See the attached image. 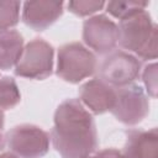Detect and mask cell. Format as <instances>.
Here are the masks:
<instances>
[{"label":"cell","instance_id":"cell-14","mask_svg":"<svg viewBox=\"0 0 158 158\" xmlns=\"http://www.w3.org/2000/svg\"><path fill=\"white\" fill-rule=\"evenodd\" d=\"M105 5H106V11L110 15H112L116 19L123 20L139 10H144L146 6L148 5V2H146V1L144 2H141V1H110Z\"/></svg>","mask_w":158,"mask_h":158},{"label":"cell","instance_id":"cell-16","mask_svg":"<svg viewBox=\"0 0 158 158\" xmlns=\"http://www.w3.org/2000/svg\"><path fill=\"white\" fill-rule=\"evenodd\" d=\"M105 6L104 1H93V0H74L68 2V9L77 16H89L101 10Z\"/></svg>","mask_w":158,"mask_h":158},{"label":"cell","instance_id":"cell-4","mask_svg":"<svg viewBox=\"0 0 158 158\" xmlns=\"http://www.w3.org/2000/svg\"><path fill=\"white\" fill-rule=\"evenodd\" d=\"M53 47L42 38L30 41L15 65V74L32 80H43L53 72Z\"/></svg>","mask_w":158,"mask_h":158},{"label":"cell","instance_id":"cell-19","mask_svg":"<svg viewBox=\"0 0 158 158\" xmlns=\"http://www.w3.org/2000/svg\"><path fill=\"white\" fill-rule=\"evenodd\" d=\"M4 121H5V116H4V112L0 110V151L4 148V146H5V137L2 136V133H1V131H2V128H4Z\"/></svg>","mask_w":158,"mask_h":158},{"label":"cell","instance_id":"cell-15","mask_svg":"<svg viewBox=\"0 0 158 158\" xmlns=\"http://www.w3.org/2000/svg\"><path fill=\"white\" fill-rule=\"evenodd\" d=\"M20 6L19 1H0V30H9L19 23Z\"/></svg>","mask_w":158,"mask_h":158},{"label":"cell","instance_id":"cell-5","mask_svg":"<svg viewBox=\"0 0 158 158\" xmlns=\"http://www.w3.org/2000/svg\"><path fill=\"white\" fill-rule=\"evenodd\" d=\"M5 141L11 153L20 158H42L49 149V135L38 126L23 123L7 131Z\"/></svg>","mask_w":158,"mask_h":158},{"label":"cell","instance_id":"cell-9","mask_svg":"<svg viewBox=\"0 0 158 158\" xmlns=\"http://www.w3.org/2000/svg\"><path fill=\"white\" fill-rule=\"evenodd\" d=\"M63 1H26L22 6V21L35 31H44L63 14Z\"/></svg>","mask_w":158,"mask_h":158},{"label":"cell","instance_id":"cell-7","mask_svg":"<svg viewBox=\"0 0 158 158\" xmlns=\"http://www.w3.org/2000/svg\"><path fill=\"white\" fill-rule=\"evenodd\" d=\"M141 72V62L125 51H112L99 67V79L114 89L132 84Z\"/></svg>","mask_w":158,"mask_h":158},{"label":"cell","instance_id":"cell-17","mask_svg":"<svg viewBox=\"0 0 158 158\" xmlns=\"http://www.w3.org/2000/svg\"><path fill=\"white\" fill-rule=\"evenodd\" d=\"M142 80L146 86L147 94L154 99L157 96V63L146 65L142 74Z\"/></svg>","mask_w":158,"mask_h":158},{"label":"cell","instance_id":"cell-12","mask_svg":"<svg viewBox=\"0 0 158 158\" xmlns=\"http://www.w3.org/2000/svg\"><path fill=\"white\" fill-rule=\"evenodd\" d=\"M23 51V37L15 30H0V69H12Z\"/></svg>","mask_w":158,"mask_h":158},{"label":"cell","instance_id":"cell-10","mask_svg":"<svg viewBox=\"0 0 158 158\" xmlns=\"http://www.w3.org/2000/svg\"><path fill=\"white\" fill-rule=\"evenodd\" d=\"M80 102L93 114L100 115L110 111L115 101V89L99 78L85 81L79 88Z\"/></svg>","mask_w":158,"mask_h":158},{"label":"cell","instance_id":"cell-20","mask_svg":"<svg viewBox=\"0 0 158 158\" xmlns=\"http://www.w3.org/2000/svg\"><path fill=\"white\" fill-rule=\"evenodd\" d=\"M0 158H20V157H17V156H15L14 153H2V154H0Z\"/></svg>","mask_w":158,"mask_h":158},{"label":"cell","instance_id":"cell-6","mask_svg":"<svg viewBox=\"0 0 158 158\" xmlns=\"http://www.w3.org/2000/svg\"><path fill=\"white\" fill-rule=\"evenodd\" d=\"M110 111L120 122L135 126L149 112L148 96L139 85L133 83L115 89V101Z\"/></svg>","mask_w":158,"mask_h":158},{"label":"cell","instance_id":"cell-11","mask_svg":"<svg viewBox=\"0 0 158 158\" xmlns=\"http://www.w3.org/2000/svg\"><path fill=\"white\" fill-rule=\"evenodd\" d=\"M122 156L125 158H158V130H130Z\"/></svg>","mask_w":158,"mask_h":158},{"label":"cell","instance_id":"cell-18","mask_svg":"<svg viewBox=\"0 0 158 158\" xmlns=\"http://www.w3.org/2000/svg\"><path fill=\"white\" fill-rule=\"evenodd\" d=\"M84 158H125L122 156V153L115 148H106V149H102V151H99L94 156H86Z\"/></svg>","mask_w":158,"mask_h":158},{"label":"cell","instance_id":"cell-1","mask_svg":"<svg viewBox=\"0 0 158 158\" xmlns=\"http://www.w3.org/2000/svg\"><path fill=\"white\" fill-rule=\"evenodd\" d=\"M60 158H84L98 148L93 115L78 99H67L56 109L49 135Z\"/></svg>","mask_w":158,"mask_h":158},{"label":"cell","instance_id":"cell-13","mask_svg":"<svg viewBox=\"0 0 158 158\" xmlns=\"http://www.w3.org/2000/svg\"><path fill=\"white\" fill-rule=\"evenodd\" d=\"M21 100L19 86L14 78L0 77V110H10Z\"/></svg>","mask_w":158,"mask_h":158},{"label":"cell","instance_id":"cell-2","mask_svg":"<svg viewBox=\"0 0 158 158\" xmlns=\"http://www.w3.org/2000/svg\"><path fill=\"white\" fill-rule=\"evenodd\" d=\"M117 28L118 43L123 49L143 60L157 58V25L146 10L120 20Z\"/></svg>","mask_w":158,"mask_h":158},{"label":"cell","instance_id":"cell-3","mask_svg":"<svg viewBox=\"0 0 158 158\" xmlns=\"http://www.w3.org/2000/svg\"><path fill=\"white\" fill-rule=\"evenodd\" d=\"M96 70V57L79 42L63 44L58 51L57 75L67 83L77 84Z\"/></svg>","mask_w":158,"mask_h":158},{"label":"cell","instance_id":"cell-8","mask_svg":"<svg viewBox=\"0 0 158 158\" xmlns=\"http://www.w3.org/2000/svg\"><path fill=\"white\" fill-rule=\"evenodd\" d=\"M84 43L98 54L111 53L118 43L117 25L106 15H95L83 23Z\"/></svg>","mask_w":158,"mask_h":158}]
</instances>
